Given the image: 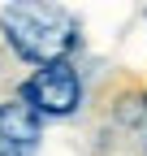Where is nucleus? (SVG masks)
<instances>
[{
  "label": "nucleus",
  "mask_w": 147,
  "mask_h": 156,
  "mask_svg": "<svg viewBox=\"0 0 147 156\" xmlns=\"http://www.w3.org/2000/svg\"><path fill=\"white\" fill-rule=\"evenodd\" d=\"M43 143V117L22 95L0 100V156H35Z\"/></svg>",
  "instance_id": "obj_3"
},
{
  "label": "nucleus",
  "mask_w": 147,
  "mask_h": 156,
  "mask_svg": "<svg viewBox=\"0 0 147 156\" xmlns=\"http://www.w3.org/2000/svg\"><path fill=\"white\" fill-rule=\"evenodd\" d=\"M0 26L9 35V48L39 69L61 65L82 39L78 17L61 5H5L0 9Z\"/></svg>",
  "instance_id": "obj_1"
},
{
  "label": "nucleus",
  "mask_w": 147,
  "mask_h": 156,
  "mask_svg": "<svg viewBox=\"0 0 147 156\" xmlns=\"http://www.w3.org/2000/svg\"><path fill=\"white\" fill-rule=\"evenodd\" d=\"M17 95H22L39 117H74L78 104H82V78H78V69L69 61L43 65V69H35L22 83Z\"/></svg>",
  "instance_id": "obj_2"
}]
</instances>
